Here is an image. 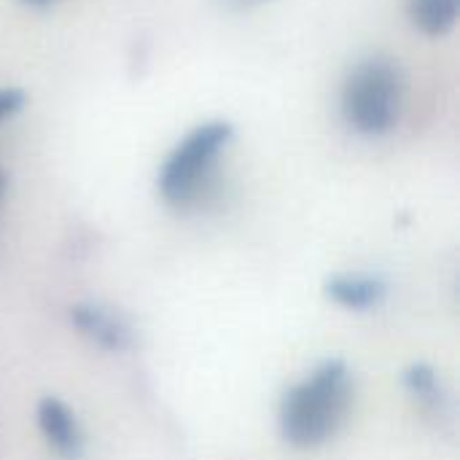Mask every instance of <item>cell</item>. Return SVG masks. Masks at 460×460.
I'll return each instance as SVG.
<instances>
[{
	"instance_id": "3957f363",
	"label": "cell",
	"mask_w": 460,
	"mask_h": 460,
	"mask_svg": "<svg viewBox=\"0 0 460 460\" xmlns=\"http://www.w3.org/2000/svg\"><path fill=\"white\" fill-rule=\"evenodd\" d=\"M35 423L57 456L75 460L84 453V431L78 426L75 412L62 399L43 396L35 407Z\"/></svg>"
},
{
	"instance_id": "5b68a950",
	"label": "cell",
	"mask_w": 460,
	"mask_h": 460,
	"mask_svg": "<svg viewBox=\"0 0 460 460\" xmlns=\"http://www.w3.org/2000/svg\"><path fill=\"white\" fill-rule=\"evenodd\" d=\"M326 296L345 310H375L388 296V286L375 275H334L323 286Z\"/></svg>"
},
{
	"instance_id": "277c9868",
	"label": "cell",
	"mask_w": 460,
	"mask_h": 460,
	"mask_svg": "<svg viewBox=\"0 0 460 460\" xmlns=\"http://www.w3.org/2000/svg\"><path fill=\"white\" fill-rule=\"evenodd\" d=\"M70 323L78 329V334H84L86 340H92L102 350H124L132 342L129 326L113 310L92 305V302L73 305L70 307Z\"/></svg>"
},
{
	"instance_id": "8992f818",
	"label": "cell",
	"mask_w": 460,
	"mask_h": 460,
	"mask_svg": "<svg viewBox=\"0 0 460 460\" xmlns=\"http://www.w3.org/2000/svg\"><path fill=\"white\" fill-rule=\"evenodd\" d=\"M404 383H407V388H410L415 396H420V399H437V396H439L437 375H434V369H429V367H423V364L407 369Z\"/></svg>"
},
{
	"instance_id": "7a4b0ae2",
	"label": "cell",
	"mask_w": 460,
	"mask_h": 460,
	"mask_svg": "<svg viewBox=\"0 0 460 460\" xmlns=\"http://www.w3.org/2000/svg\"><path fill=\"white\" fill-rule=\"evenodd\" d=\"M221 137H224L221 129H205V132H197L183 148H178V154L164 164L162 178H159L167 199L181 202L197 189L202 172L208 170V164L213 162L221 146Z\"/></svg>"
},
{
	"instance_id": "6da1fadb",
	"label": "cell",
	"mask_w": 460,
	"mask_h": 460,
	"mask_svg": "<svg viewBox=\"0 0 460 460\" xmlns=\"http://www.w3.org/2000/svg\"><path fill=\"white\" fill-rule=\"evenodd\" d=\"M353 404V380L342 358L315 367L302 383L286 391L278 426L288 445L310 450L329 442L348 420Z\"/></svg>"
}]
</instances>
